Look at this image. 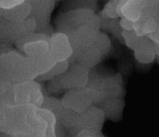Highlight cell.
Instances as JSON below:
<instances>
[{
  "label": "cell",
  "mask_w": 159,
  "mask_h": 137,
  "mask_svg": "<svg viewBox=\"0 0 159 137\" xmlns=\"http://www.w3.org/2000/svg\"><path fill=\"white\" fill-rule=\"evenodd\" d=\"M39 76L32 61L16 48L0 55V79L19 83L34 80Z\"/></svg>",
  "instance_id": "obj_1"
},
{
  "label": "cell",
  "mask_w": 159,
  "mask_h": 137,
  "mask_svg": "<svg viewBox=\"0 0 159 137\" xmlns=\"http://www.w3.org/2000/svg\"><path fill=\"white\" fill-rule=\"evenodd\" d=\"M87 90L90 93L94 105H99L109 97H123L124 89L120 74H106L90 69Z\"/></svg>",
  "instance_id": "obj_2"
},
{
  "label": "cell",
  "mask_w": 159,
  "mask_h": 137,
  "mask_svg": "<svg viewBox=\"0 0 159 137\" xmlns=\"http://www.w3.org/2000/svg\"><path fill=\"white\" fill-rule=\"evenodd\" d=\"M37 108L32 104L0 105V131L18 135L37 115Z\"/></svg>",
  "instance_id": "obj_3"
},
{
  "label": "cell",
  "mask_w": 159,
  "mask_h": 137,
  "mask_svg": "<svg viewBox=\"0 0 159 137\" xmlns=\"http://www.w3.org/2000/svg\"><path fill=\"white\" fill-rule=\"evenodd\" d=\"M55 32L68 36L79 28L90 25L101 30V20L98 13L86 9L60 12L55 20Z\"/></svg>",
  "instance_id": "obj_4"
},
{
  "label": "cell",
  "mask_w": 159,
  "mask_h": 137,
  "mask_svg": "<svg viewBox=\"0 0 159 137\" xmlns=\"http://www.w3.org/2000/svg\"><path fill=\"white\" fill-rule=\"evenodd\" d=\"M22 53L32 61L39 76L46 73L57 63L50 53L48 41L47 40L27 43L24 46Z\"/></svg>",
  "instance_id": "obj_5"
},
{
  "label": "cell",
  "mask_w": 159,
  "mask_h": 137,
  "mask_svg": "<svg viewBox=\"0 0 159 137\" xmlns=\"http://www.w3.org/2000/svg\"><path fill=\"white\" fill-rule=\"evenodd\" d=\"M36 30V22L32 18L22 22H12L0 18V42L14 45L22 37Z\"/></svg>",
  "instance_id": "obj_6"
},
{
  "label": "cell",
  "mask_w": 159,
  "mask_h": 137,
  "mask_svg": "<svg viewBox=\"0 0 159 137\" xmlns=\"http://www.w3.org/2000/svg\"><path fill=\"white\" fill-rule=\"evenodd\" d=\"M45 95L40 82L34 80L14 83V104L42 107Z\"/></svg>",
  "instance_id": "obj_7"
},
{
  "label": "cell",
  "mask_w": 159,
  "mask_h": 137,
  "mask_svg": "<svg viewBox=\"0 0 159 137\" xmlns=\"http://www.w3.org/2000/svg\"><path fill=\"white\" fill-rule=\"evenodd\" d=\"M90 70L77 63H70L67 70L61 75V84L67 91L85 88L89 81Z\"/></svg>",
  "instance_id": "obj_8"
},
{
  "label": "cell",
  "mask_w": 159,
  "mask_h": 137,
  "mask_svg": "<svg viewBox=\"0 0 159 137\" xmlns=\"http://www.w3.org/2000/svg\"><path fill=\"white\" fill-rule=\"evenodd\" d=\"M31 12L29 18H32L36 22L35 32H40L50 27L52 14L55 7L57 0H28Z\"/></svg>",
  "instance_id": "obj_9"
},
{
  "label": "cell",
  "mask_w": 159,
  "mask_h": 137,
  "mask_svg": "<svg viewBox=\"0 0 159 137\" xmlns=\"http://www.w3.org/2000/svg\"><path fill=\"white\" fill-rule=\"evenodd\" d=\"M61 99L65 107L80 114L94 105L93 98L86 87L67 91Z\"/></svg>",
  "instance_id": "obj_10"
},
{
  "label": "cell",
  "mask_w": 159,
  "mask_h": 137,
  "mask_svg": "<svg viewBox=\"0 0 159 137\" xmlns=\"http://www.w3.org/2000/svg\"><path fill=\"white\" fill-rule=\"evenodd\" d=\"M106 116L102 110L96 105H93L82 113H80L78 129L87 130L96 134L102 135V129Z\"/></svg>",
  "instance_id": "obj_11"
},
{
  "label": "cell",
  "mask_w": 159,
  "mask_h": 137,
  "mask_svg": "<svg viewBox=\"0 0 159 137\" xmlns=\"http://www.w3.org/2000/svg\"><path fill=\"white\" fill-rule=\"evenodd\" d=\"M48 43L50 53L56 62L68 61L73 54L69 38L64 33L55 32L50 37Z\"/></svg>",
  "instance_id": "obj_12"
},
{
  "label": "cell",
  "mask_w": 159,
  "mask_h": 137,
  "mask_svg": "<svg viewBox=\"0 0 159 137\" xmlns=\"http://www.w3.org/2000/svg\"><path fill=\"white\" fill-rule=\"evenodd\" d=\"M100 30L90 25L81 27L68 37L73 52L84 47L94 45L97 34Z\"/></svg>",
  "instance_id": "obj_13"
},
{
  "label": "cell",
  "mask_w": 159,
  "mask_h": 137,
  "mask_svg": "<svg viewBox=\"0 0 159 137\" xmlns=\"http://www.w3.org/2000/svg\"><path fill=\"white\" fill-rule=\"evenodd\" d=\"M102 56L94 45L80 49L75 52L68 60L70 63H77L89 69L94 68L99 64Z\"/></svg>",
  "instance_id": "obj_14"
},
{
  "label": "cell",
  "mask_w": 159,
  "mask_h": 137,
  "mask_svg": "<svg viewBox=\"0 0 159 137\" xmlns=\"http://www.w3.org/2000/svg\"><path fill=\"white\" fill-rule=\"evenodd\" d=\"M125 105L123 97H109L105 99L98 106L104 112L106 118L113 122L120 121Z\"/></svg>",
  "instance_id": "obj_15"
},
{
  "label": "cell",
  "mask_w": 159,
  "mask_h": 137,
  "mask_svg": "<svg viewBox=\"0 0 159 137\" xmlns=\"http://www.w3.org/2000/svg\"><path fill=\"white\" fill-rule=\"evenodd\" d=\"M134 52L135 60L142 64H150L157 59L155 43L148 36L143 37Z\"/></svg>",
  "instance_id": "obj_16"
},
{
  "label": "cell",
  "mask_w": 159,
  "mask_h": 137,
  "mask_svg": "<svg viewBox=\"0 0 159 137\" xmlns=\"http://www.w3.org/2000/svg\"><path fill=\"white\" fill-rule=\"evenodd\" d=\"M30 12V4L24 1L9 9L0 8V18L12 22H22L29 17Z\"/></svg>",
  "instance_id": "obj_17"
},
{
  "label": "cell",
  "mask_w": 159,
  "mask_h": 137,
  "mask_svg": "<svg viewBox=\"0 0 159 137\" xmlns=\"http://www.w3.org/2000/svg\"><path fill=\"white\" fill-rule=\"evenodd\" d=\"M47 122L37 115L18 135L11 137H45Z\"/></svg>",
  "instance_id": "obj_18"
},
{
  "label": "cell",
  "mask_w": 159,
  "mask_h": 137,
  "mask_svg": "<svg viewBox=\"0 0 159 137\" xmlns=\"http://www.w3.org/2000/svg\"><path fill=\"white\" fill-rule=\"evenodd\" d=\"M14 104V83L0 79V105Z\"/></svg>",
  "instance_id": "obj_19"
},
{
  "label": "cell",
  "mask_w": 159,
  "mask_h": 137,
  "mask_svg": "<svg viewBox=\"0 0 159 137\" xmlns=\"http://www.w3.org/2000/svg\"><path fill=\"white\" fill-rule=\"evenodd\" d=\"M69 66L70 63L68 60L61 62H57L46 73L39 76L35 79V80L40 82L45 81L48 82L63 74L67 70Z\"/></svg>",
  "instance_id": "obj_20"
},
{
  "label": "cell",
  "mask_w": 159,
  "mask_h": 137,
  "mask_svg": "<svg viewBox=\"0 0 159 137\" xmlns=\"http://www.w3.org/2000/svg\"><path fill=\"white\" fill-rule=\"evenodd\" d=\"M79 9H90L96 12L98 1L93 0H66L62 6L61 12Z\"/></svg>",
  "instance_id": "obj_21"
},
{
  "label": "cell",
  "mask_w": 159,
  "mask_h": 137,
  "mask_svg": "<svg viewBox=\"0 0 159 137\" xmlns=\"http://www.w3.org/2000/svg\"><path fill=\"white\" fill-rule=\"evenodd\" d=\"M94 45L103 57L107 55L111 51L112 43L108 35L106 32L100 30L97 34Z\"/></svg>",
  "instance_id": "obj_22"
},
{
  "label": "cell",
  "mask_w": 159,
  "mask_h": 137,
  "mask_svg": "<svg viewBox=\"0 0 159 137\" xmlns=\"http://www.w3.org/2000/svg\"><path fill=\"white\" fill-rule=\"evenodd\" d=\"M121 0H109L99 11L101 15L108 19L120 18V6Z\"/></svg>",
  "instance_id": "obj_23"
},
{
  "label": "cell",
  "mask_w": 159,
  "mask_h": 137,
  "mask_svg": "<svg viewBox=\"0 0 159 137\" xmlns=\"http://www.w3.org/2000/svg\"><path fill=\"white\" fill-rule=\"evenodd\" d=\"M50 37H48L45 34L40 33L37 32H34L33 33L27 34L22 38H19L18 40H17L14 43L15 48L22 53V48L24 46L27 44V43L38 41V40H47L49 41Z\"/></svg>",
  "instance_id": "obj_24"
},
{
  "label": "cell",
  "mask_w": 159,
  "mask_h": 137,
  "mask_svg": "<svg viewBox=\"0 0 159 137\" xmlns=\"http://www.w3.org/2000/svg\"><path fill=\"white\" fill-rule=\"evenodd\" d=\"M143 37L139 36L134 30L130 31H123L124 45L133 51H134L140 44Z\"/></svg>",
  "instance_id": "obj_25"
},
{
  "label": "cell",
  "mask_w": 159,
  "mask_h": 137,
  "mask_svg": "<svg viewBox=\"0 0 159 137\" xmlns=\"http://www.w3.org/2000/svg\"><path fill=\"white\" fill-rule=\"evenodd\" d=\"M123 31L120 24V18L111 19L108 26V33L114 36L120 43L124 45Z\"/></svg>",
  "instance_id": "obj_26"
},
{
  "label": "cell",
  "mask_w": 159,
  "mask_h": 137,
  "mask_svg": "<svg viewBox=\"0 0 159 137\" xmlns=\"http://www.w3.org/2000/svg\"><path fill=\"white\" fill-rule=\"evenodd\" d=\"M47 89L52 94H58L64 92L61 84V75L48 81Z\"/></svg>",
  "instance_id": "obj_27"
},
{
  "label": "cell",
  "mask_w": 159,
  "mask_h": 137,
  "mask_svg": "<svg viewBox=\"0 0 159 137\" xmlns=\"http://www.w3.org/2000/svg\"><path fill=\"white\" fill-rule=\"evenodd\" d=\"M21 1L17 0H0V8L9 9L20 4Z\"/></svg>",
  "instance_id": "obj_28"
},
{
  "label": "cell",
  "mask_w": 159,
  "mask_h": 137,
  "mask_svg": "<svg viewBox=\"0 0 159 137\" xmlns=\"http://www.w3.org/2000/svg\"><path fill=\"white\" fill-rule=\"evenodd\" d=\"M120 24L124 30L130 31L134 30V22L125 17L120 18Z\"/></svg>",
  "instance_id": "obj_29"
},
{
  "label": "cell",
  "mask_w": 159,
  "mask_h": 137,
  "mask_svg": "<svg viewBox=\"0 0 159 137\" xmlns=\"http://www.w3.org/2000/svg\"><path fill=\"white\" fill-rule=\"evenodd\" d=\"M76 137H103V135L87 130H80Z\"/></svg>",
  "instance_id": "obj_30"
},
{
  "label": "cell",
  "mask_w": 159,
  "mask_h": 137,
  "mask_svg": "<svg viewBox=\"0 0 159 137\" xmlns=\"http://www.w3.org/2000/svg\"><path fill=\"white\" fill-rule=\"evenodd\" d=\"M154 43H159V25L158 26L157 30L150 35L148 36Z\"/></svg>",
  "instance_id": "obj_31"
},
{
  "label": "cell",
  "mask_w": 159,
  "mask_h": 137,
  "mask_svg": "<svg viewBox=\"0 0 159 137\" xmlns=\"http://www.w3.org/2000/svg\"><path fill=\"white\" fill-rule=\"evenodd\" d=\"M0 137H11V136L6 134V133H2V132H1L0 133Z\"/></svg>",
  "instance_id": "obj_32"
},
{
  "label": "cell",
  "mask_w": 159,
  "mask_h": 137,
  "mask_svg": "<svg viewBox=\"0 0 159 137\" xmlns=\"http://www.w3.org/2000/svg\"><path fill=\"white\" fill-rule=\"evenodd\" d=\"M155 47H156V51L157 55H159V43H155Z\"/></svg>",
  "instance_id": "obj_33"
},
{
  "label": "cell",
  "mask_w": 159,
  "mask_h": 137,
  "mask_svg": "<svg viewBox=\"0 0 159 137\" xmlns=\"http://www.w3.org/2000/svg\"><path fill=\"white\" fill-rule=\"evenodd\" d=\"M157 60L158 64V65H159V55H157Z\"/></svg>",
  "instance_id": "obj_34"
},
{
  "label": "cell",
  "mask_w": 159,
  "mask_h": 137,
  "mask_svg": "<svg viewBox=\"0 0 159 137\" xmlns=\"http://www.w3.org/2000/svg\"><path fill=\"white\" fill-rule=\"evenodd\" d=\"M17 1H21V2H24V1H27L28 0H17Z\"/></svg>",
  "instance_id": "obj_35"
},
{
  "label": "cell",
  "mask_w": 159,
  "mask_h": 137,
  "mask_svg": "<svg viewBox=\"0 0 159 137\" xmlns=\"http://www.w3.org/2000/svg\"><path fill=\"white\" fill-rule=\"evenodd\" d=\"M57 1H66V0H57Z\"/></svg>",
  "instance_id": "obj_36"
},
{
  "label": "cell",
  "mask_w": 159,
  "mask_h": 137,
  "mask_svg": "<svg viewBox=\"0 0 159 137\" xmlns=\"http://www.w3.org/2000/svg\"><path fill=\"white\" fill-rule=\"evenodd\" d=\"M93 1H98H98H99V0H93Z\"/></svg>",
  "instance_id": "obj_37"
},
{
  "label": "cell",
  "mask_w": 159,
  "mask_h": 137,
  "mask_svg": "<svg viewBox=\"0 0 159 137\" xmlns=\"http://www.w3.org/2000/svg\"><path fill=\"white\" fill-rule=\"evenodd\" d=\"M158 15H159V8H158Z\"/></svg>",
  "instance_id": "obj_38"
}]
</instances>
